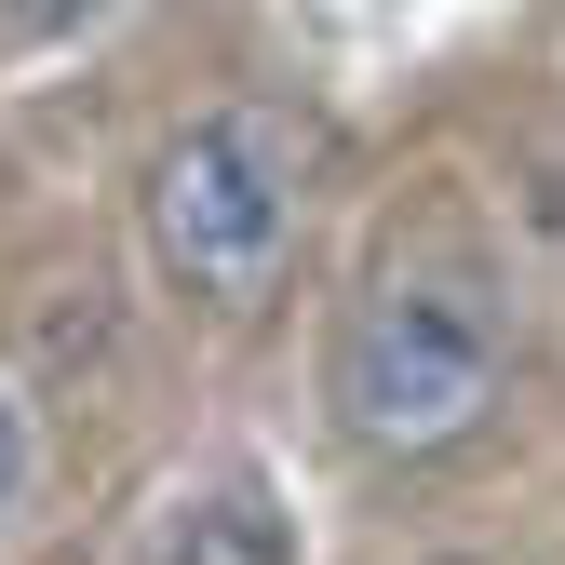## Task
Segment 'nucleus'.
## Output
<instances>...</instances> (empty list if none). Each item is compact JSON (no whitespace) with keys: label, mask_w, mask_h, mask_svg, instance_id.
I'll list each match as a JSON object with an SVG mask.
<instances>
[{"label":"nucleus","mask_w":565,"mask_h":565,"mask_svg":"<svg viewBox=\"0 0 565 565\" xmlns=\"http://www.w3.org/2000/svg\"><path fill=\"white\" fill-rule=\"evenodd\" d=\"M121 14V0H0V67L14 54H67V41H95Z\"/></svg>","instance_id":"obj_4"},{"label":"nucleus","mask_w":565,"mask_h":565,"mask_svg":"<svg viewBox=\"0 0 565 565\" xmlns=\"http://www.w3.org/2000/svg\"><path fill=\"white\" fill-rule=\"evenodd\" d=\"M149 565H297V512H282V484L256 458H216L162 499Z\"/></svg>","instance_id":"obj_3"},{"label":"nucleus","mask_w":565,"mask_h":565,"mask_svg":"<svg viewBox=\"0 0 565 565\" xmlns=\"http://www.w3.org/2000/svg\"><path fill=\"white\" fill-rule=\"evenodd\" d=\"M282 243H297V135L269 108H189L149 162V256L175 297L256 310Z\"/></svg>","instance_id":"obj_2"},{"label":"nucleus","mask_w":565,"mask_h":565,"mask_svg":"<svg viewBox=\"0 0 565 565\" xmlns=\"http://www.w3.org/2000/svg\"><path fill=\"white\" fill-rule=\"evenodd\" d=\"M323 404L377 458H431V445L484 431V404H499V297H484V269H377L337 323Z\"/></svg>","instance_id":"obj_1"},{"label":"nucleus","mask_w":565,"mask_h":565,"mask_svg":"<svg viewBox=\"0 0 565 565\" xmlns=\"http://www.w3.org/2000/svg\"><path fill=\"white\" fill-rule=\"evenodd\" d=\"M28 484H41V417H28V391L0 377V525L28 512Z\"/></svg>","instance_id":"obj_5"}]
</instances>
